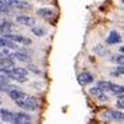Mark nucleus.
<instances>
[{
	"label": "nucleus",
	"mask_w": 124,
	"mask_h": 124,
	"mask_svg": "<svg viewBox=\"0 0 124 124\" xmlns=\"http://www.w3.org/2000/svg\"><path fill=\"white\" fill-rule=\"evenodd\" d=\"M13 31V24L8 20L0 18V36H3L4 34H11Z\"/></svg>",
	"instance_id": "9"
},
{
	"label": "nucleus",
	"mask_w": 124,
	"mask_h": 124,
	"mask_svg": "<svg viewBox=\"0 0 124 124\" xmlns=\"http://www.w3.org/2000/svg\"><path fill=\"white\" fill-rule=\"evenodd\" d=\"M14 59H17L23 63H31V56L24 50H16L14 52Z\"/></svg>",
	"instance_id": "13"
},
{
	"label": "nucleus",
	"mask_w": 124,
	"mask_h": 124,
	"mask_svg": "<svg viewBox=\"0 0 124 124\" xmlns=\"http://www.w3.org/2000/svg\"><path fill=\"white\" fill-rule=\"evenodd\" d=\"M16 23L21 24L24 27H29V28H32L36 25V21H35L34 17H31V16H27V14H21V16H17L16 17Z\"/></svg>",
	"instance_id": "5"
},
{
	"label": "nucleus",
	"mask_w": 124,
	"mask_h": 124,
	"mask_svg": "<svg viewBox=\"0 0 124 124\" xmlns=\"http://www.w3.org/2000/svg\"><path fill=\"white\" fill-rule=\"evenodd\" d=\"M112 92L114 93V95H117V96L123 95V93H124V85L113 84V86H112Z\"/></svg>",
	"instance_id": "17"
},
{
	"label": "nucleus",
	"mask_w": 124,
	"mask_h": 124,
	"mask_svg": "<svg viewBox=\"0 0 124 124\" xmlns=\"http://www.w3.org/2000/svg\"><path fill=\"white\" fill-rule=\"evenodd\" d=\"M120 53H121V54H124V46H120Z\"/></svg>",
	"instance_id": "26"
},
{
	"label": "nucleus",
	"mask_w": 124,
	"mask_h": 124,
	"mask_svg": "<svg viewBox=\"0 0 124 124\" xmlns=\"http://www.w3.org/2000/svg\"><path fill=\"white\" fill-rule=\"evenodd\" d=\"M4 38H7V39L13 40V42H16V43H18V45H23V46H31L32 45V40L29 39V38H27V36H24V35H20V34H4L3 35Z\"/></svg>",
	"instance_id": "2"
},
{
	"label": "nucleus",
	"mask_w": 124,
	"mask_h": 124,
	"mask_svg": "<svg viewBox=\"0 0 124 124\" xmlns=\"http://www.w3.org/2000/svg\"><path fill=\"white\" fill-rule=\"evenodd\" d=\"M0 117H1V109H0Z\"/></svg>",
	"instance_id": "28"
},
{
	"label": "nucleus",
	"mask_w": 124,
	"mask_h": 124,
	"mask_svg": "<svg viewBox=\"0 0 124 124\" xmlns=\"http://www.w3.org/2000/svg\"><path fill=\"white\" fill-rule=\"evenodd\" d=\"M1 121L7 124H14L16 123V112L7 110V109H1Z\"/></svg>",
	"instance_id": "7"
},
{
	"label": "nucleus",
	"mask_w": 124,
	"mask_h": 124,
	"mask_svg": "<svg viewBox=\"0 0 124 124\" xmlns=\"http://www.w3.org/2000/svg\"><path fill=\"white\" fill-rule=\"evenodd\" d=\"M93 79H95V77L91 73H88V71H84V73H81L78 75V82L82 85V86H84V85H88V84H92Z\"/></svg>",
	"instance_id": "10"
},
{
	"label": "nucleus",
	"mask_w": 124,
	"mask_h": 124,
	"mask_svg": "<svg viewBox=\"0 0 124 124\" xmlns=\"http://www.w3.org/2000/svg\"><path fill=\"white\" fill-rule=\"evenodd\" d=\"M31 31H32V34L35 35V36H45L46 35V29L43 28V27H39V25H35V27H32L31 28Z\"/></svg>",
	"instance_id": "16"
},
{
	"label": "nucleus",
	"mask_w": 124,
	"mask_h": 124,
	"mask_svg": "<svg viewBox=\"0 0 124 124\" xmlns=\"http://www.w3.org/2000/svg\"><path fill=\"white\" fill-rule=\"evenodd\" d=\"M98 86L101 88L103 92H112V86H113V82L110 81H105V79H102V81H98Z\"/></svg>",
	"instance_id": "14"
},
{
	"label": "nucleus",
	"mask_w": 124,
	"mask_h": 124,
	"mask_svg": "<svg viewBox=\"0 0 124 124\" xmlns=\"http://www.w3.org/2000/svg\"><path fill=\"white\" fill-rule=\"evenodd\" d=\"M89 93H91L92 96H95V98H99V96H101L102 93H103V91H102L101 88H99V86L96 85V86H92V88L89 89Z\"/></svg>",
	"instance_id": "19"
},
{
	"label": "nucleus",
	"mask_w": 124,
	"mask_h": 124,
	"mask_svg": "<svg viewBox=\"0 0 124 124\" xmlns=\"http://www.w3.org/2000/svg\"><path fill=\"white\" fill-rule=\"evenodd\" d=\"M38 1H49V0H38Z\"/></svg>",
	"instance_id": "27"
},
{
	"label": "nucleus",
	"mask_w": 124,
	"mask_h": 124,
	"mask_svg": "<svg viewBox=\"0 0 124 124\" xmlns=\"http://www.w3.org/2000/svg\"><path fill=\"white\" fill-rule=\"evenodd\" d=\"M14 103H16L18 107H21L23 110H25V112H32V110H36V109L39 107V101H38V98L31 96V95H25L23 99L14 102Z\"/></svg>",
	"instance_id": "1"
},
{
	"label": "nucleus",
	"mask_w": 124,
	"mask_h": 124,
	"mask_svg": "<svg viewBox=\"0 0 124 124\" xmlns=\"http://www.w3.org/2000/svg\"><path fill=\"white\" fill-rule=\"evenodd\" d=\"M93 53H95L96 56H102V57H105L107 54V49H106V46L105 45H96L93 46Z\"/></svg>",
	"instance_id": "15"
},
{
	"label": "nucleus",
	"mask_w": 124,
	"mask_h": 124,
	"mask_svg": "<svg viewBox=\"0 0 124 124\" xmlns=\"http://www.w3.org/2000/svg\"><path fill=\"white\" fill-rule=\"evenodd\" d=\"M36 14L39 17L45 18V20H52V18H54V16H56V11L53 8H46V7H43V8H38L36 10Z\"/></svg>",
	"instance_id": "8"
},
{
	"label": "nucleus",
	"mask_w": 124,
	"mask_h": 124,
	"mask_svg": "<svg viewBox=\"0 0 124 124\" xmlns=\"http://www.w3.org/2000/svg\"><path fill=\"white\" fill-rule=\"evenodd\" d=\"M116 107H117L118 110H123L124 109V98H121V95H120V99L116 102Z\"/></svg>",
	"instance_id": "22"
},
{
	"label": "nucleus",
	"mask_w": 124,
	"mask_h": 124,
	"mask_svg": "<svg viewBox=\"0 0 124 124\" xmlns=\"http://www.w3.org/2000/svg\"><path fill=\"white\" fill-rule=\"evenodd\" d=\"M110 60L113 63H117L118 66H124V54H121V53L120 54H114Z\"/></svg>",
	"instance_id": "18"
},
{
	"label": "nucleus",
	"mask_w": 124,
	"mask_h": 124,
	"mask_svg": "<svg viewBox=\"0 0 124 124\" xmlns=\"http://www.w3.org/2000/svg\"><path fill=\"white\" fill-rule=\"evenodd\" d=\"M11 11V7L4 4L3 1H0V14H7V13Z\"/></svg>",
	"instance_id": "20"
},
{
	"label": "nucleus",
	"mask_w": 124,
	"mask_h": 124,
	"mask_svg": "<svg viewBox=\"0 0 124 124\" xmlns=\"http://www.w3.org/2000/svg\"><path fill=\"white\" fill-rule=\"evenodd\" d=\"M14 124H32L31 114L25 112H16V123Z\"/></svg>",
	"instance_id": "6"
},
{
	"label": "nucleus",
	"mask_w": 124,
	"mask_h": 124,
	"mask_svg": "<svg viewBox=\"0 0 124 124\" xmlns=\"http://www.w3.org/2000/svg\"><path fill=\"white\" fill-rule=\"evenodd\" d=\"M0 124H7V123H4V121H3V123H0Z\"/></svg>",
	"instance_id": "29"
},
{
	"label": "nucleus",
	"mask_w": 124,
	"mask_h": 124,
	"mask_svg": "<svg viewBox=\"0 0 124 124\" xmlns=\"http://www.w3.org/2000/svg\"><path fill=\"white\" fill-rule=\"evenodd\" d=\"M121 1H123V4H124V0H121Z\"/></svg>",
	"instance_id": "30"
},
{
	"label": "nucleus",
	"mask_w": 124,
	"mask_h": 124,
	"mask_svg": "<svg viewBox=\"0 0 124 124\" xmlns=\"http://www.w3.org/2000/svg\"><path fill=\"white\" fill-rule=\"evenodd\" d=\"M114 71H116L118 75H124V66H117V67H114Z\"/></svg>",
	"instance_id": "24"
},
{
	"label": "nucleus",
	"mask_w": 124,
	"mask_h": 124,
	"mask_svg": "<svg viewBox=\"0 0 124 124\" xmlns=\"http://www.w3.org/2000/svg\"><path fill=\"white\" fill-rule=\"evenodd\" d=\"M27 68H28L29 71H32L34 74H40V70L38 68V66H35L32 63H27Z\"/></svg>",
	"instance_id": "21"
},
{
	"label": "nucleus",
	"mask_w": 124,
	"mask_h": 124,
	"mask_svg": "<svg viewBox=\"0 0 124 124\" xmlns=\"http://www.w3.org/2000/svg\"><path fill=\"white\" fill-rule=\"evenodd\" d=\"M0 103H1V101H0Z\"/></svg>",
	"instance_id": "31"
},
{
	"label": "nucleus",
	"mask_w": 124,
	"mask_h": 124,
	"mask_svg": "<svg viewBox=\"0 0 124 124\" xmlns=\"http://www.w3.org/2000/svg\"><path fill=\"white\" fill-rule=\"evenodd\" d=\"M7 95L10 96V99H11V101L17 102V101H20V99H23V98L27 95V93H25L24 91H21L20 88H13V89L10 91Z\"/></svg>",
	"instance_id": "12"
},
{
	"label": "nucleus",
	"mask_w": 124,
	"mask_h": 124,
	"mask_svg": "<svg viewBox=\"0 0 124 124\" xmlns=\"http://www.w3.org/2000/svg\"><path fill=\"white\" fill-rule=\"evenodd\" d=\"M3 1L4 4L10 6L11 8H18V10H29L31 8V4L25 0H0Z\"/></svg>",
	"instance_id": "4"
},
{
	"label": "nucleus",
	"mask_w": 124,
	"mask_h": 124,
	"mask_svg": "<svg viewBox=\"0 0 124 124\" xmlns=\"http://www.w3.org/2000/svg\"><path fill=\"white\" fill-rule=\"evenodd\" d=\"M102 117L107 120V121H124V112L114 109V110H106V112L102 114Z\"/></svg>",
	"instance_id": "3"
},
{
	"label": "nucleus",
	"mask_w": 124,
	"mask_h": 124,
	"mask_svg": "<svg viewBox=\"0 0 124 124\" xmlns=\"http://www.w3.org/2000/svg\"><path fill=\"white\" fill-rule=\"evenodd\" d=\"M96 99H98V101H101V102H106V101H109V98H107V95L105 93V92H103V93H102V95L99 96V98H96Z\"/></svg>",
	"instance_id": "25"
},
{
	"label": "nucleus",
	"mask_w": 124,
	"mask_h": 124,
	"mask_svg": "<svg viewBox=\"0 0 124 124\" xmlns=\"http://www.w3.org/2000/svg\"><path fill=\"white\" fill-rule=\"evenodd\" d=\"M121 42V36H120V34H118L117 31H112L110 34H109V36L106 38V45H117V43H120Z\"/></svg>",
	"instance_id": "11"
},
{
	"label": "nucleus",
	"mask_w": 124,
	"mask_h": 124,
	"mask_svg": "<svg viewBox=\"0 0 124 124\" xmlns=\"http://www.w3.org/2000/svg\"><path fill=\"white\" fill-rule=\"evenodd\" d=\"M8 81H10V78L7 75H4L3 73H0V84H8Z\"/></svg>",
	"instance_id": "23"
}]
</instances>
